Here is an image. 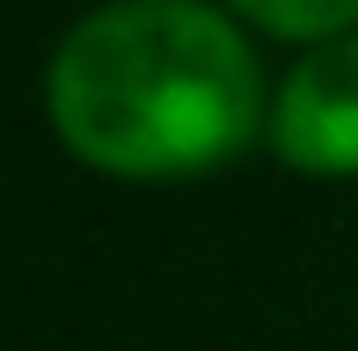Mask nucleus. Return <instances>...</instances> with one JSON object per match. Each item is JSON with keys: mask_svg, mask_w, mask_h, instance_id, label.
I'll return each mask as SVG.
<instances>
[{"mask_svg": "<svg viewBox=\"0 0 358 351\" xmlns=\"http://www.w3.org/2000/svg\"><path fill=\"white\" fill-rule=\"evenodd\" d=\"M249 22H264L271 37H344L358 22V0H234Z\"/></svg>", "mask_w": 358, "mask_h": 351, "instance_id": "3", "label": "nucleus"}, {"mask_svg": "<svg viewBox=\"0 0 358 351\" xmlns=\"http://www.w3.org/2000/svg\"><path fill=\"white\" fill-rule=\"evenodd\" d=\"M271 139L307 176H358V37H329L292 66Z\"/></svg>", "mask_w": 358, "mask_h": 351, "instance_id": "2", "label": "nucleus"}, {"mask_svg": "<svg viewBox=\"0 0 358 351\" xmlns=\"http://www.w3.org/2000/svg\"><path fill=\"white\" fill-rule=\"evenodd\" d=\"M264 81L205 0H110L52 59V124L110 176H198L249 147Z\"/></svg>", "mask_w": 358, "mask_h": 351, "instance_id": "1", "label": "nucleus"}]
</instances>
